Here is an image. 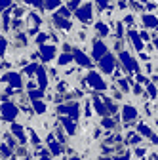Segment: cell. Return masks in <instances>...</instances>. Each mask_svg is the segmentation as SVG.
Masks as SVG:
<instances>
[{"mask_svg":"<svg viewBox=\"0 0 158 160\" xmlns=\"http://www.w3.org/2000/svg\"><path fill=\"white\" fill-rule=\"evenodd\" d=\"M88 84L95 90H107V82H103V78L97 72H90L88 74Z\"/></svg>","mask_w":158,"mask_h":160,"instance_id":"1","label":"cell"},{"mask_svg":"<svg viewBox=\"0 0 158 160\" xmlns=\"http://www.w3.org/2000/svg\"><path fill=\"white\" fill-rule=\"evenodd\" d=\"M0 112H2V116L6 120H13L17 116V107L13 103H4L2 107H0Z\"/></svg>","mask_w":158,"mask_h":160,"instance_id":"2","label":"cell"},{"mask_svg":"<svg viewBox=\"0 0 158 160\" xmlns=\"http://www.w3.org/2000/svg\"><path fill=\"white\" fill-rule=\"evenodd\" d=\"M120 59H122V63L126 65V69L128 71H139V65H137L135 61H133V59H131V55L128 53V52H120Z\"/></svg>","mask_w":158,"mask_h":160,"instance_id":"3","label":"cell"},{"mask_svg":"<svg viewBox=\"0 0 158 160\" xmlns=\"http://www.w3.org/2000/svg\"><path fill=\"white\" fill-rule=\"evenodd\" d=\"M76 17L80 19V21L90 23V19H91V4H86L82 10H76Z\"/></svg>","mask_w":158,"mask_h":160,"instance_id":"4","label":"cell"},{"mask_svg":"<svg viewBox=\"0 0 158 160\" xmlns=\"http://www.w3.org/2000/svg\"><path fill=\"white\" fill-rule=\"evenodd\" d=\"M112 69H114V57L109 53L107 57H103V59H101V71L109 74V72H112Z\"/></svg>","mask_w":158,"mask_h":160,"instance_id":"5","label":"cell"},{"mask_svg":"<svg viewBox=\"0 0 158 160\" xmlns=\"http://www.w3.org/2000/svg\"><path fill=\"white\" fill-rule=\"evenodd\" d=\"M40 55H42V59H46V61H52V59L55 57V48L53 46H42L40 48Z\"/></svg>","mask_w":158,"mask_h":160,"instance_id":"6","label":"cell"},{"mask_svg":"<svg viewBox=\"0 0 158 160\" xmlns=\"http://www.w3.org/2000/svg\"><path fill=\"white\" fill-rule=\"evenodd\" d=\"M122 118L124 120H133V118H137V111L133 107L126 105V107H122Z\"/></svg>","mask_w":158,"mask_h":160,"instance_id":"7","label":"cell"},{"mask_svg":"<svg viewBox=\"0 0 158 160\" xmlns=\"http://www.w3.org/2000/svg\"><path fill=\"white\" fill-rule=\"evenodd\" d=\"M74 59H76V61L80 63L82 67H90V65H91V61H90V59H88L80 50H76V52H74Z\"/></svg>","mask_w":158,"mask_h":160,"instance_id":"8","label":"cell"},{"mask_svg":"<svg viewBox=\"0 0 158 160\" xmlns=\"http://www.w3.org/2000/svg\"><path fill=\"white\" fill-rule=\"evenodd\" d=\"M4 80H8V82H10L12 86H15V88H19V86H21V76H19V74H15V72H10V74H6V76H4Z\"/></svg>","mask_w":158,"mask_h":160,"instance_id":"9","label":"cell"},{"mask_svg":"<svg viewBox=\"0 0 158 160\" xmlns=\"http://www.w3.org/2000/svg\"><path fill=\"white\" fill-rule=\"evenodd\" d=\"M12 133L17 135V139L21 143H25L27 139H25V133H23V126H19V124H12Z\"/></svg>","mask_w":158,"mask_h":160,"instance_id":"10","label":"cell"},{"mask_svg":"<svg viewBox=\"0 0 158 160\" xmlns=\"http://www.w3.org/2000/svg\"><path fill=\"white\" fill-rule=\"evenodd\" d=\"M105 52H107V46H105L103 42H95V44H93V57L99 59Z\"/></svg>","mask_w":158,"mask_h":160,"instance_id":"11","label":"cell"},{"mask_svg":"<svg viewBox=\"0 0 158 160\" xmlns=\"http://www.w3.org/2000/svg\"><path fill=\"white\" fill-rule=\"evenodd\" d=\"M143 25L145 27H158V19L154 17V15H151V13H147V15H143Z\"/></svg>","mask_w":158,"mask_h":160,"instance_id":"12","label":"cell"},{"mask_svg":"<svg viewBox=\"0 0 158 160\" xmlns=\"http://www.w3.org/2000/svg\"><path fill=\"white\" fill-rule=\"evenodd\" d=\"M36 72H38V82H40V88H46V86H48V76H46L44 67H38Z\"/></svg>","mask_w":158,"mask_h":160,"instance_id":"13","label":"cell"},{"mask_svg":"<svg viewBox=\"0 0 158 160\" xmlns=\"http://www.w3.org/2000/svg\"><path fill=\"white\" fill-rule=\"evenodd\" d=\"M59 112H67L72 118H78V107L76 105H69V107H59Z\"/></svg>","mask_w":158,"mask_h":160,"instance_id":"14","label":"cell"},{"mask_svg":"<svg viewBox=\"0 0 158 160\" xmlns=\"http://www.w3.org/2000/svg\"><path fill=\"white\" fill-rule=\"evenodd\" d=\"M130 38H131V42H133V46L137 48V52H139V50L143 48V42H141V38H139V34H137L135 31H130Z\"/></svg>","mask_w":158,"mask_h":160,"instance_id":"15","label":"cell"},{"mask_svg":"<svg viewBox=\"0 0 158 160\" xmlns=\"http://www.w3.org/2000/svg\"><path fill=\"white\" fill-rule=\"evenodd\" d=\"M50 149H52L53 156H59V154H61V147L57 145V141H55V139H53L52 135H50Z\"/></svg>","mask_w":158,"mask_h":160,"instance_id":"16","label":"cell"},{"mask_svg":"<svg viewBox=\"0 0 158 160\" xmlns=\"http://www.w3.org/2000/svg\"><path fill=\"white\" fill-rule=\"evenodd\" d=\"M61 122H63V124L67 126V132H69V133H74V132H76V126H74V124L71 122L69 118H61Z\"/></svg>","mask_w":158,"mask_h":160,"instance_id":"17","label":"cell"},{"mask_svg":"<svg viewBox=\"0 0 158 160\" xmlns=\"http://www.w3.org/2000/svg\"><path fill=\"white\" fill-rule=\"evenodd\" d=\"M57 6H61V0H46V8L48 10H55Z\"/></svg>","mask_w":158,"mask_h":160,"instance_id":"18","label":"cell"},{"mask_svg":"<svg viewBox=\"0 0 158 160\" xmlns=\"http://www.w3.org/2000/svg\"><path fill=\"white\" fill-rule=\"evenodd\" d=\"M34 109L40 112V114H44V112H46V105H44V103H40L38 99H34Z\"/></svg>","mask_w":158,"mask_h":160,"instance_id":"19","label":"cell"},{"mask_svg":"<svg viewBox=\"0 0 158 160\" xmlns=\"http://www.w3.org/2000/svg\"><path fill=\"white\" fill-rule=\"evenodd\" d=\"M57 61H59V65H67V63L71 61V55H69V53H63V55H59Z\"/></svg>","mask_w":158,"mask_h":160,"instance_id":"20","label":"cell"},{"mask_svg":"<svg viewBox=\"0 0 158 160\" xmlns=\"http://www.w3.org/2000/svg\"><path fill=\"white\" fill-rule=\"evenodd\" d=\"M95 27H97V31H99L103 36H107V34H109V27H107V25H103V23H97Z\"/></svg>","mask_w":158,"mask_h":160,"instance_id":"21","label":"cell"},{"mask_svg":"<svg viewBox=\"0 0 158 160\" xmlns=\"http://www.w3.org/2000/svg\"><path fill=\"white\" fill-rule=\"evenodd\" d=\"M130 143H131V145L141 143V137H139V135H135V133H131V135H130Z\"/></svg>","mask_w":158,"mask_h":160,"instance_id":"22","label":"cell"},{"mask_svg":"<svg viewBox=\"0 0 158 160\" xmlns=\"http://www.w3.org/2000/svg\"><path fill=\"white\" fill-rule=\"evenodd\" d=\"M10 2H12V0H0V10H6L10 6Z\"/></svg>","mask_w":158,"mask_h":160,"instance_id":"23","label":"cell"},{"mask_svg":"<svg viewBox=\"0 0 158 160\" xmlns=\"http://www.w3.org/2000/svg\"><path fill=\"white\" fill-rule=\"evenodd\" d=\"M29 95H31V99H40L42 97V92H31Z\"/></svg>","mask_w":158,"mask_h":160,"instance_id":"24","label":"cell"},{"mask_svg":"<svg viewBox=\"0 0 158 160\" xmlns=\"http://www.w3.org/2000/svg\"><path fill=\"white\" fill-rule=\"evenodd\" d=\"M46 40H48V34H46V32H40V34H38V42H40V44L46 42Z\"/></svg>","mask_w":158,"mask_h":160,"instance_id":"25","label":"cell"},{"mask_svg":"<svg viewBox=\"0 0 158 160\" xmlns=\"http://www.w3.org/2000/svg\"><path fill=\"white\" fill-rule=\"evenodd\" d=\"M112 126H114V122H112V120H107V118L103 120V128H112Z\"/></svg>","mask_w":158,"mask_h":160,"instance_id":"26","label":"cell"},{"mask_svg":"<svg viewBox=\"0 0 158 160\" xmlns=\"http://www.w3.org/2000/svg\"><path fill=\"white\" fill-rule=\"evenodd\" d=\"M4 50H6V40L0 38V53H4Z\"/></svg>","mask_w":158,"mask_h":160,"instance_id":"27","label":"cell"},{"mask_svg":"<svg viewBox=\"0 0 158 160\" xmlns=\"http://www.w3.org/2000/svg\"><path fill=\"white\" fill-rule=\"evenodd\" d=\"M0 152L6 154V156H10V149H8V147H4V145H0Z\"/></svg>","mask_w":158,"mask_h":160,"instance_id":"28","label":"cell"},{"mask_svg":"<svg viewBox=\"0 0 158 160\" xmlns=\"http://www.w3.org/2000/svg\"><path fill=\"white\" fill-rule=\"evenodd\" d=\"M118 8H120V10L128 8V2H126V0H118Z\"/></svg>","mask_w":158,"mask_h":160,"instance_id":"29","label":"cell"},{"mask_svg":"<svg viewBox=\"0 0 158 160\" xmlns=\"http://www.w3.org/2000/svg\"><path fill=\"white\" fill-rule=\"evenodd\" d=\"M124 23H126V25H133V17H131V15L124 17Z\"/></svg>","mask_w":158,"mask_h":160,"instance_id":"30","label":"cell"},{"mask_svg":"<svg viewBox=\"0 0 158 160\" xmlns=\"http://www.w3.org/2000/svg\"><path fill=\"white\" fill-rule=\"evenodd\" d=\"M120 88H122L124 92H128V80H120Z\"/></svg>","mask_w":158,"mask_h":160,"instance_id":"31","label":"cell"},{"mask_svg":"<svg viewBox=\"0 0 158 160\" xmlns=\"http://www.w3.org/2000/svg\"><path fill=\"white\" fill-rule=\"evenodd\" d=\"M137 80H139V82H141V84H145V86L149 84V80H147L145 76H137Z\"/></svg>","mask_w":158,"mask_h":160,"instance_id":"32","label":"cell"},{"mask_svg":"<svg viewBox=\"0 0 158 160\" xmlns=\"http://www.w3.org/2000/svg\"><path fill=\"white\" fill-rule=\"evenodd\" d=\"M59 15H65V17H67V15H69V10H67V8H61V10H59Z\"/></svg>","mask_w":158,"mask_h":160,"instance_id":"33","label":"cell"},{"mask_svg":"<svg viewBox=\"0 0 158 160\" xmlns=\"http://www.w3.org/2000/svg\"><path fill=\"white\" fill-rule=\"evenodd\" d=\"M149 93L154 97V95H156V88H154V86H149Z\"/></svg>","mask_w":158,"mask_h":160,"instance_id":"34","label":"cell"},{"mask_svg":"<svg viewBox=\"0 0 158 160\" xmlns=\"http://www.w3.org/2000/svg\"><path fill=\"white\" fill-rule=\"evenodd\" d=\"M29 2H32L34 6H42V4H40V0H29Z\"/></svg>","mask_w":158,"mask_h":160,"instance_id":"35","label":"cell"},{"mask_svg":"<svg viewBox=\"0 0 158 160\" xmlns=\"http://www.w3.org/2000/svg\"><path fill=\"white\" fill-rule=\"evenodd\" d=\"M141 38H143V40H149V38H151V36H149V34H147V32H141Z\"/></svg>","mask_w":158,"mask_h":160,"instance_id":"36","label":"cell"}]
</instances>
